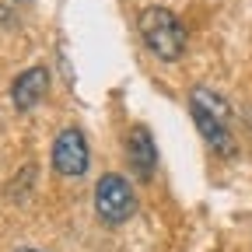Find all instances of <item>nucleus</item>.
I'll use <instances>...</instances> for the list:
<instances>
[{
  "label": "nucleus",
  "instance_id": "nucleus-1",
  "mask_svg": "<svg viewBox=\"0 0 252 252\" xmlns=\"http://www.w3.org/2000/svg\"><path fill=\"white\" fill-rule=\"evenodd\" d=\"M189 112H193V123H196L200 137H203L217 154H224V158L235 154L231 109H228V102L220 98L214 88H203V84H200V88L189 91Z\"/></svg>",
  "mask_w": 252,
  "mask_h": 252
},
{
  "label": "nucleus",
  "instance_id": "nucleus-2",
  "mask_svg": "<svg viewBox=\"0 0 252 252\" xmlns=\"http://www.w3.org/2000/svg\"><path fill=\"white\" fill-rule=\"evenodd\" d=\"M137 32H140V39L147 42V49L158 56V60H179L186 53V25L179 21L175 11L168 7H144L140 18H137Z\"/></svg>",
  "mask_w": 252,
  "mask_h": 252
},
{
  "label": "nucleus",
  "instance_id": "nucleus-3",
  "mask_svg": "<svg viewBox=\"0 0 252 252\" xmlns=\"http://www.w3.org/2000/svg\"><path fill=\"white\" fill-rule=\"evenodd\" d=\"M137 210V196L130 182H126L123 175L109 172L102 175L98 182H94V214H98V220H105V224H123V220H130Z\"/></svg>",
  "mask_w": 252,
  "mask_h": 252
},
{
  "label": "nucleus",
  "instance_id": "nucleus-4",
  "mask_svg": "<svg viewBox=\"0 0 252 252\" xmlns=\"http://www.w3.org/2000/svg\"><path fill=\"white\" fill-rule=\"evenodd\" d=\"M91 165V151H88V140L77 126H67L60 130V137L53 140V168L63 175V179H81Z\"/></svg>",
  "mask_w": 252,
  "mask_h": 252
},
{
  "label": "nucleus",
  "instance_id": "nucleus-5",
  "mask_svg": "<svg viewBox=\"0 0 252 252\" xmlns=\"http://www.w3.org/2000/svg\"><path fill=\"white\" fill-rule=\"evenodd\" d=\"M126 161H130V172L140 182H151V175L158 168V144L147 126H133L130 130V137H126Z\"/></svg>",
  "mask_w": 252,
  "mask_h": 252
},
{
  "label": "nucleus",
  "instance_id": "nucleus-6",
  "mask_svg": "<svg viewBox=\"0 0 252 252\" xmlns=\"http://www.w3.org/2000/svg\"><path fill=\"white\" fill-rule=\"evenodd\" d=\"M46 91H49V70L35 63V67H28V70H21L14 77V84H11V105L18 112H28V109H35L46 98Z\"/></svg>",
  "mask_w": 252,
  "mask_h": 252
},
{
  "label": "nucleus",
  "instance_id": "nucleus-7",
  "mask_svg": "<svg viewBox=\"0 0 252 252\" xmlns=\"http://www.w3.org/2000/svg\"><path fill=\"white\" fill-rule=\"evenodd\" d=\"M18 252H35V249H18Z\"/></svg>",
  "mask_w": 252,
  "mask_h": 252
}]
</instances>
